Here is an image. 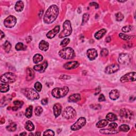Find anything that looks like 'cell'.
Listing matches in <instances>:
<instances>
[{
    "instance_id": "6da1fadb",
    "label": "cell",
    "mask_w": 136,
    "mask_h": 136,
    "mask_svg": "<svg viewBox=\"0 0 136 136\" xmlns=\"http://www.w3.org/2000/svg\"><path fill=\"white\" fill-rule=\"evenodd\" d=\"M59 13V8L55 5H52L50 6L46 11L45 15L44 17V21L47 24L53 22Z\"/></svg>"
},
{
    "instance_id": "7a4b0ae2",
    "label": "cell",
    "mask_w": 136,
    "mask_h": 136,
    "mask_svg": "<svg viewBox=\"0 0 136 136\" xmlns=\"http://www.w3.org/2000/svg\"><path fill=\"white\" fill-rule=\"evenodd\" d=\"M59 55L63 59L69 60L73 59L75 56L74 50L70 47H64L59 52Z\"/></svg>"
},
{
    "instance_id": "3957f363",
    "label": "cell",
    "mask_w": 136,
    "mask_h": 136,
    "mask_svg": "<svg viewBox=\"0 0 136 136\" xmlns=\"http://www.w3.org/2000/svg\"><path fill=\"white\" fill-rule=\"evenodd\" d=\"M69 88L66 86L63 88H55L52 91V96L56 98H60L66 96L69 92Z\"/></svg>"
},
{
    "instance_id": "277c9868",
    "label": "cell",
    "mask_w": 136,
    "mask_h": 136,
    "mask_svg": "<svg viewBox=\"0 0 136 136\" xmlns=\"http://www.w3.org/2000/svg\"><path fill=\"white\" fill-rule=\"evenodd\" d=\"M63 27V30L61 32L59 36L60 38H63L64 37L69 36L72 32V27H71V23L69 20H66L64 22Z\"/></svg>"
},
{
    "instance_id": "5b68a950",
    "label": "cell",
    "mask_w": 136,
    "mask_h": 136,
    "mask_svg": "<svg viewBox=\"0 0 136 136\" xmlns=\"http://www.w3.org/2000/svg\"><path fill=\"white\" fill-rule=\"evenodd\" d=\"M22 92L25 96L30 100H37L39 98V95L37 91L33 88H26L23 89Z\"/></svg>"
},
{
    "instance_id": "8992f818",
    "label": "cell",
    "mask_w": 136,
    "mask_h": 136,
    "mask_svg": "<svg viewBox=\"0 0 136 136\" xmlns=\"http://www.w3.org/2000/svg\"><path fill=\"white\" fill-rule=\"evenodd\" d=\"M17 77L15 73L12 72H6L1 76V82L5 84H12L15 82Z\"/></svg>"
},
{
    "instance_id": "52a82bcc",
    "label": "cell",
    "mask_w": 136,
    "mask_h": 136,
    "mask_svg": "<svg viewBox=\"0 0 136 136\" xmlns=\"http://www.w3.org/2000/svg\"><path fill=\"white\" fill-rule=\"evenodd\" d=\"M120 116L124 121H130L134 118V113L127 108H122L120 111Z\"/></svg>"
},
{
    "instance_id": "ba28073f",
    "label": "cell",
    "mask_w": 136,
    "mask_h": 136,
    "mask_svg": "<svg viewBox=\"0 0 136 136\" xmlns=\"http://www.w3.org/2000/svg\"><path fill=\"white\" fill-rule=\"evenodd\" d=\"M77 113L74 108L71 106H68L64 110L62 117L66 119H72L76 117Z\"/></svg>"
},
{
    "instance_id": "9c48e42d",
    "label": "cell",
    "mask_w": 136,
    "mask_h": 136,
    "mask_svg": "<svg viewBox=\"0 0 136 136\" xmlns=\"http://www.w3.org/2000/svg\"><path fill=\"white\" fill-rule=\"evenodd\" d=\"M86 123V119L85 118H80L78 119L75 123L71 127V129L73 131H77L82 128Z\"/></svg>"
},
{
    "instance_id": "30bf717a",
    "label": "cell",
    "mask_w": 136,
    "mask_h": 136,
    "mask_svg": "<svg viewBox=\"0 0 136 136\" xmlns=\"http://www.w3.org/2000/svg\"><path fill=\"white\" fill-rule=\"evenodd\" d=\"M17 19L15 16H10L6 18L4 21V25L6 28H12L16 24Z\"/></svg>"
},
{
    "instance_id": "8fae6325",
    "label": "cell",
    "mask_w": 136,
    "mask_h": 136,
    "mask_svg": "<svg viewBox=\"0 0 136 136\" xmlns=\"http://www.w3.org/2000/svg\"><path fill=\"white\" fill-rule=\"evenodd\" d=\"M136 79V73L135 72H132L128 73L122 76L120 81L121 83L130 82V81H134Z\"/></svg>"
},
{
    "instance_id": "7c38bea8",
    "label": "cell",
    "mask_w": 136,
    "mask_h": 136,
    "mask_svg": "<svg viewBox=\"0 0 136 136\" xmlns=\"http://www.w3.org/2000/svg\"><path fill=\"white\" fill-rule=\"evenodd\" d=\"M130 56L127 53H122L119 56L118 61L120 63L122 64H126L130 61Z\"/></svg>"
},
{
    "instance_id": "4fadbf2b",
    "label": "cell",
    "mask_w": 136,
    "mask_h": 136,
    "mask_svg": "<svg viewBox=\"0 0 136 136\" xmlns=\"http://www.w3.org/2000/svg\"><path fill=\"white\" fill-rule=\"evenodd\" d=\"M119 66L117 64H112L105 68V72L107 74H112L119 70Z\"/></svg>"
},
{
    "instance_id": "5bb4252c",
    "label": "cell",
    "mask_w": 136,
    "mask_h": 136,
    "mask_svg": "<svg viewBox=\"0 0 136 136\" xmlns=\"http://www.w3.org/2000/svg\"><path fill=\"white\" fill-rule=\"evenodd\" d=\"M79 66V63L77 61H71L64 64L63 67L67 70H71L78 68Z\"/></svg>"
},
{
    "instance_id": "9a60e30c",
    "label": "cell",
    "mask_w": 136,
    "mask_h": 136,
    "mask_svg": "<svg viewBox=\"0 0 136 136\" xmlns=\"http://www.w3.org/2000/svg\"><path fill=\"white\" fill-rule=\"evenodd\" d=\"M48 66V63H47V61H44L43 63L41 64H38V65H36L34 67V69L38 71L39 72H44Z\"/></svg>"
},
{
    "instance_id": "2e32d148",
    "label": "cell",
    "mask_w": 136,
    "mask_h": 136,
    "mask_svg": "<svg viewBox=\"0 0 136 136\" xmlns=\"http://www.w3.org/2000/svg\"><path fill=\"white\" fill-rule=\"evenodd\" d=\"M87 55L90 60H94L97 57L98 54L96 50L94 49H91L87 51Z\"/></svg>"
},
{
    "instance_id": "e0dca14e",
    "label": "cell",
    "mask_w": 136,
    "mask_h": 136,
    "mask_svg": "<svg viewBox=\"0 0 136 136\" xmlns=\"http://www.w3.org/2000/svg\"><path fill=\"white\" fill-rule=\"evenodd\" d=\"M60 26H57L55 27H54V28L52 30H51V31H50L47 34L46 36L47 38H50V39L53 38V37H55V36L57 33H59V32L60 31Z\"/></svg>"
},
{
    "instance_id": "ac0fdd59",
    "label": "cell",
    "mask_w": 136,
    "mask_h": 136,
    "mask_svg": "<svg viewBox=\"0 0 136 136\" xmlns=\"http://www.w3.org/2000/svg\"><path fill=\"white\" fill-rule=\"evenodd\" d=\"M53 112L55 118H57L62 112V106L60 103H56L53 106Z\"/></svg>"
},
{
    "instance_id": "d6986e66",
    "label": "cell",
    "mask_w": 136,
    "mask_h": 136,
    "mask_svg": "<svg viewBox=\"0 0 136 136\" xmlns=\"http://www.w3.org/2000/svg\"><path fill=\"white\" fill-rule=\"evenodd\" d=\"M34 77H35V72H34V70L31 68H27L26 80L27 81H30L33 80Z\"/></svg>"
},
{
    "instance_id": "ffe728a7",
    "label": "cell",
    "mask_w": 136,
    "mask_h": 136,
    "mask_svg": "<svg viewBox=\"0 0 136 136\" xmlns=\"http://www.w3.org/2000/svg\"><path fill=\"white\" fill-rule=\"evenodd\" d=\"M81 100V96L79 94H74L71 95L68 98L69 102H77Z\"/></svg>"
},
{
    "instance_id": "44dd1931",
    "label": "cell",
    "mask_w": 136,
    "mask_h": 136,
    "mask_svg": "<svg viewBox=\"0 0 136 136\" xmlns=\"http://www.w3.org/2000/svg\"><path fill=\"white\" fill-rule=\"evenodd\" d=\"M110 98L112 100H116L120 96V93L117 89H113L109 94Z\"/></svg>"
},
{
    "instance_id": "7402d4cb",
    "label": "cell",
    "mask_w": 136,
    "mask_h": 136,
    "mask_svg": "<svg viewBox=\"0 0 136 136\" xmlns=\"http://www.w3.org/2000/svg\"><path fill=\"white\" fill-rule=\"evenodd\" d=\"M49 44L45 40H42L40 41L39 44V48L40 50H41L43 51H46L49 49Z\"/></svg>"
},
{
    "instance_id": "603a6c76",
    "label": "cell",
    "mask_w": 136,
    "mask_h": 136,
    "mask_svg": "<svg viewBox=\"0 0 136 136\" xmlns=\"http://www.w3.org/2000/svg\"><path fill=\"white\" fill-rule=\"evenodd\" d=\"M23 8H24V4L21 1H19L16 3V4L15 5V10L17 12H21Z\"/></svg>"
},
{
    "instance_id": "cb8c5ba5",
    "label": "cell",
    "mask_w": 136,
    "mask_h": 136,
    "mask_svg": "<svg viewBox=\"0 0 136 136\" xmlns=\"http://www.w3.org/2000/svg\"><path fill=\"white\" fill-rule=\"evenodd\" d=\"M106 33V30L105 29H102L95 34V37L97 39H100L103 37Z\"/></svg>"
},
{
    "instance_id": "d4e9b609",
    "label": "cell",
    "mask_w": 136,
    "mask_h": 136,
    "mask_svg": "<svg viewBox=\"0 0 136 136\" xmlns=\"http://www.w3.org/2000/svg\"><path fill=\"white\" fill-rule=\"evenodd\" d=\"M100 131L101 133L104 134H114L118 133V132L115 130V129H112L111 128L107 129H102Z\"/></svg>"
},
{
    "instance_id": "484cf974",
    "label": "cell",
    "mask_w": 136,
    "mask_h": 136,
    "mask_svg": "<svg viewBox=\"0 0 136 136\" xmlns=\"http://www.w3.org/2000/svg\"><path fill=\"white\" fill-rule=\"evenodd\" d=\"M25 128L27 130L29 131H32L35 129V126L33 124V122L30 121H28L26 122L25 124Z\"/></svg>"
},
{
    "instance_id": "4316f807",
    "label": "cell",
    "mask_w": 136,
    "mask_h": 136,
    "mask_svg": "<svg viewBox=\"0 0 136 136\" xmlns=\"http://www.w3.org/2000/svg\"><path fill=\"white\" fill-rule=\"evenodd\" d=\"M43 60V56L40 54H36L33 57V62L35 64L38 63L42 61Z\"/></svg>"
},
{
    "instance_id": "83f0119b",
    "label": "cell",
    "mask_w": 136,
    "mask_h": 136,
    "mask_svg": "<svg viewBox=\"0 0 136 136\" xmlns=\"http://www.w3.org/2000/svg\"><path fill=\"white\" fill-rule=\"evenodd\" d=\"M106 120L109 121H114L117 120V116L113 113H109L106 117Z\"/></svg>"
},
{
    "instance_id": "f1b7e54d",
    "label": "cell",
    "mask_w": 136,
    "mask_h": 136,
    "mask_svg": "<svg viewBox=\"0 0 136 136\" xmlns=\"http://www.w3.org/2000/svg\"><path fill=\"white\" fill-rule=\"evenodd\" d=\"M107 124H108V121L106 120H102L97 122L96 126V127L99 128H104L105 127H106L107 125Z\"/></svg>"
},
{
    "instance_id": "f546056e",
    "label": "cell",
    "mask_w": 136,
    "mask_h": 136,
    "mask_svg": "<svg viewBox=\"0 0 136 136\" xmlns=\"http://www.w3.org/2000/svg\"><path fill=\"white\" fill-rule=\"evenodd\" d=\"M10 86L8 84H1L0 86V91L1 93H6L9 90Z\"/></svg>"
},
{
    "instance_id": "4dcf8cb0",
    "label": "cell",
    "mask_w": 136,
    "mask_h": 136,
    "mask_svg": "<svg viewBox=\"0 0 136 136\" xmlns=\"http://www.w3.org/2000/svg\"><path fill=\"white\" fill-rule=\"evenodd\" d=\"M33 107L32 106H29L27 108L25 112V115L27 118H31L33 114Z\"/></svg>"
},
{
    "instance_id": "1f68e13d",
    "label": "cell",
    "mask_w": 136,
    "mask_h": 136,
    "mask_svg": "<svg viewBox=\"0 0 136 136\" xmlns=\"http://www.w3.org/2000/svg\"><path fill=\"white\" fill-rule=\"evenodd\" d=\"M15 49L17 51H21V50H26L27 49V46L24 45V44L22 43H18L16 44Z\"/></svg>"
},
{
    "instance_id": "d6a6232c",
    "label": "cell",
    "mask_w": 136,
    "mask_h": 136,
    "mask_svg": "<svg viewBox=\"0 0 136 136\" xmlns=\"http://www.w3.org/2000/svg\"><path fill=\"white\" fill-rule=\"evenodd\" d=\"M6 130L10 132H13L16 130L17 124L15 123H11L6 127Z\"/></svg>"
},
{
    "instance_id": "836d02e7",
    "label": "cell",
    "mask_w": 136,
    "mask_h": 136,
    "mask_svg": "<svg viewBox=\"0 0 136 136\" xmlns=\"http://www.w3.org/2000/svg\"><path fill=\"white\" fill-rule=\"evenodd\" d=\"M11 45L8 41H6L4 45H3V49H4V51L6 53H9V51L11 50Z\"/></svg>"
},
{
    "instance_id": "e575fe53",
    "label": "cell",
    "mask_w": 136,
    "mask_h": 136,
    "mask_svg": "<svg viewBox=\"0 0 136 136\" xmlns=\"http://www.w3.org/2000/svg\"><path fill=\"white\" fill-rule=\"evenodd\" d=\"M43 111V108L41 106H36L35 109V114L37 117L40 116V114L42 113Z\"/></svg>"
},
{
    "instance_id": "d590c367",
    "label": "cell",
    "mask_w": 136,
    "mask_h": 136,
    "mask_svg": "<svg viewBox=\"0 0 136 136\" xmlns=\"http://www.w3.org/2000/svg\"><path fill=\"white\" fill-rule=\"evenodd\" d=\"M129 130H130V128H129V125L127 124H122L119 127V130L121 131L128 132Z\"/></svg>"
},
{
    "instance_id": "8d00e7d4",
    "label": "cell",
    "mask_w": 136,
    "mask_h": 136,
    "mask_svg": "<svg viewBox=\"0 0 136 136\" xmlns=\"http://www.w3.org/2000/svg\"><path fill=\"white\" fill-rule=\"evenodd\" d=\"M119 37H120L122 39H123L124 40H129L131 38V36H129V35H126V34H122V33H120L119 34Z\"/></svg>"
},
{
    "instance_id": "74e56055",
    "label": "cell",
    "mask_w": 136,
    "mask_h": 136,
    "mask_svg": "<svg viewBox=\"0 0 136 136\" xmlns=\"http://www.w3.org/2000/svg\"><path fill=\"white\" fill-rule=\"evenodd\" d=\"M133 29V27L130 25L126 26L123 27V28H122V31L124 33H128L131 32V30Z\"/></svg>"
},
{
    "instance_id": "f35d334b",
    "label": "cell",
    "mask_w": 136,
    "mask_h": 136,
    "mask_svg": "<svg viewBox=\"0 0 136 136\" xmlns=\"http://www.w3.org/2000/svg\"><path fill=\"white\" fill-rule=\"evenodd\" d=\"M70 39L69 38H65L64 39L62 42H61V44H60V46L61 47H64L67 46L68 44H69V43H70Z\"/></svg>"
},
{
    "instance_id": "ab89813d",
    "label": "cell",
    "mask_w": 136,
    "mask_h": 136,
    "mask_svg": "<svg viewBox=\"0 0 136 136\" xmlns=\"http://www.w3.org/2000/svg\"><path fill=\"white\" fill-rule=\"evenodd\" d=\"M115 16H116V19L118 21H121L124 19V16L121 12L117 13Z\"/></svg>"
},
{
    "instance_id": "60d3db41",
    "label": "cell",
    "mask_w": 136,
    "mask_h": 136,
    "mask_svg": "<svg viewBox=\"0 0 136 136\" xmlns=\"http://www.w3.org/2000/svg\"><path fill=\"white\" fill-rule=\"evenodd\" d=\"M35 88L37 91H40L42 89V85L39 82H37L35 84Z\"/></svg>"
},
{
    "instance_id": "b9f144b4",
    "label": "cell",
    "mask_w": 136,
    "mask_h": 136,
    "mask_svg": "<svg viewBox=\"0 0 136 136\" xmlns=\"http://www.w3.org/2000/svg\"><path fill=\"white\" fill-rule=\"evenodd\" d=\"M13 104L16 106H18L19 108H21L23 104V102L22 101H15L13 102Z\"/></svg>"
},
{
    "instance_id": "7bdbcfd3",
    "label": "cell",
    "mask_w": 136,
    "mask_h": 136,
    "mask_svg": "<svg viewBox=\"0 0 136 136\" xmlns=\"http://www.w3.org/2000/svg\"><path fill=\"white\" fill-rule=\"evenodd\" d=\"M89 18V15L88 13H85V14H84L83 18V24H84V23H86L88 21Z\"/></svg>"
},
{
    "instance_id": "ee69618b",
    "label": "cell",
    "mask_w": 136,
    "mask_h": 136,
    "mask_svg": "<svg viewBox=\"0 0 136 136\" xmlns=\"http://www.w3.org/2000/svg\"><path fill=\"white\" fill-rule=\"evenodd\" d=\"M55 134L53 130H46L43 134L44 136H54Z\"/></svg>"
},
{
    "instance_id": "f6af8a7d",
    "label": "cell",
    "mask_w": 136,
    "mask_h": 136,
    "mask_svg": "<svg viewBox=\"0 0 136 136\" xmlns=\"http://www.w3.org/2000/svg\"><path fill=\"white\" fill-rule=\"evenodd\" d=\"M108 51L106 49H103L101 52V55L102 56H106L108 55Z\"/></svg>"
},
{
    "instance_id": "bcb514c9",
    "label": "cell",
    "mask_w": 136,
    "mask_h": 136,
    "mask_svg": "<svg viewBox=\"0 0 136 136\" xmlns=\"http://www.w3.org/2000/svg\"><path fill=\"white\" fill-rule=\"evenodd\" d=\"M118 127V124L116 123H111L109 124V128L112 129H115Z\"/></svg>"
},
{
    "instance_id": "7dc6e473",
    "label": "cell",
    "mask_w": 136,
    "mask_h": 136,
    "mask_svg": "<svg viewBox=\"0 0 136 136\" xmlns=\"http://www.w3.org/2000/svg\"><path fill=\"white\" fill-rule=\"evenodd\" d=\"M105 100V98L104 95L103 94H101L99 98H98V101H99V102H103Z\"/></svg>"
},
{
    "instance_id": "c3c4849f",
    "label": "cell",
    "mask_w": 136,
    "mask_h": 136,
    "mask_svg": "<svg viewBox=\"0 0 136 136\" xmlns=\"http://www.w3.org/2000/svg\"><path fill=\"white\" fill-rule=\"evenodd\" d=\"M42 102V104L43 105H46L47 104V103H48V100H47V98H44V99H43L41 101Z\"/></svg>"
},
{
    "instance_id": "681fc988",
    "label": "cell",
    "mask_w": 136,
    "mask_h": 136,
    "mask_svg": "<svg viewBox=\"0 0 136 136\" xmlns=\"http://www.w3.org/2000/svg\"><path fill=\"white\" fill-rule=\"evenodd\" d=\"M60 78H61V79H70V76H68L67 75H62V76H61Z\"/></svg>"
},
{
    "instance_id": "f907efd6",
    "label": "cell",
    "mask_w": 136,
    "mask_h": 136,
    "mask_svg": "<svg viewBox=\"0 0 136 136\" xmlns=\"http://www.w3.org/2000/svg\"><path fill=\"white\" fill-rule=\"evenodd\" d=\"M90 6H95V8H96V9H97L98 8V4H97V3H95V2L90 3Z\"/></svg>"
},
{
    "instance_id": "816d5d0a",
    "label": "cell",
    "mask_w": 136,
    "mask_h": 136,
    "mask_svg": "<svg viewBox=\"0 0 136 136\" xmlns=\"http://www.w3.org/2000/svg\"><path fill=\"white\" fill-rule=\"evenodd\" d=\"M4 34L3 33V32L1 30V39H2L3 37H4Z\"/></svg>"
},
{
    "instance_id": "f5cc1de1",
    "label": "cell",
    "mask_w": 136,
    "mask_h": 136,
    "mask_svg": "<svg viewBox=\"0 0 136 136\" xmlns=\"http://www.w3.org/2000/svg\"><path fill=\"white\" fill-rule=\"evenodd\" d=\"M0 122H1V124L4 123V122H5V119H4V118H2V119L1 120V121H0Z\"/></svg>"
},
{
    "instance_id": "db71d44e",
    "label": "cell",
    "mask_w": 136,
    "mask_h": 136,
    "mask_svg": "<svg viewBox=\"0 0 136 136\" xmlns=\"http://www.w3.org/2000/svg\"><path fill=\"white\" fill-rule=\"evenodd\" d=\"M27 135V133L26 132H22V133L20 134V136H26Z\"/></svg>"
},
{
    "instance_id": "11a10c76",
    "label": "cell",
    "mask_w": 136,
    "mask_h": 136,
    "mask_svg": "<svg viewBox=\"0 0 136 136\" xmlns=\"http://www.w3.org/2000/svg\"><path fill=\"white\" fill-rule=\"evenodd\" d=\"M35 135H36V136H40V132H36V133Z\"/></svg>"
},
{
    "instance_id": "9f6ffc18",
    "label": "cell",
    "mask_w": 136,
    "mask_h": 136,
    "mask_svg": "<svg viewBox=\"0 0 136 136\" xmlns=\"http://www.w3.org/2000/svg\"><path fill=\"white\" fill-rule=\"evenodd\" d=\"M29 135V136H30V135H34V134H30Z\"/></svg>"
}]
</instances>
